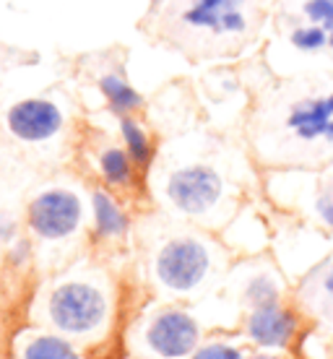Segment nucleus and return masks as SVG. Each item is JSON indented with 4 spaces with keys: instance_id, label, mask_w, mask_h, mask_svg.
Wrapping results in <instances>:
<instances>
[{
    "instance_id": "7",
    "label": "nucleus",
    "mask_w": 333,
    "mask_h": 359,
    "mask_svg": "<svg viewBox=\"0 0 333 359\" xmlns=\"http://www.w3.org/2000/svg\"><path fill=\"white\" fill-rule=\"evenodd\" d=\"M47 318L55 328L73 336L97 331L109 310V294L94 276H71L57 281L45 299Z\"/></svg>"
},
{
    "instance_id": "3",
    "label": "nucleus",
    "mask_w": 333,
    "mask_h": 359,
    "mask_svg": "<svg viewBox=\"0 0 333 359\" xmlns=\"http://www.w3.org/2000/svg\"><path fill=\"white\" fill-rule=\"evenodd\" d=\"M258 57L273 76L333 71V0H273Z\"/></svg>"
},
{
    "instance_id": "5",
    "label": "nucleus",
    "mask_w": 333,
    "mask_h": 359,
    "mask_svg": "<svg viewBox=\"0 0 333 359\" xmlns=\"http://www.w3.org/2000/svg\"><path fill=\"white\" fill-rule=\"evenodd\" d=\"M226 269L224 248L201 232L170 234L154 252L156 284L175 297H193L211 287Z\"/></svg>"
},
{
    "instance_id": "14",
    "label": "nucleus",
    "mask_w": 333,
    "mask_h": 359,
    "mask_svg": "<svg viewBox=\"0 0 333 359\" xmlns=\"http://www.w3.org/2000/svg\"><path fill=\"white\" fill-rule=\"evenodd\" d=\"M91 83H94L97 94L104 102L107 112H112L115 117L141 115L144 112V104H146L144 94L133 86L130 76L123 68V63H115V60L104 57L94 68V73H91Z\"/></svg>"
},
{
    "instance_id": "12",
    "label": "nucleus",
    "mask_w": 333,
    "mask_h": 359,
    "mask_svg": "<svg viewBox=\"0 0 333 359\" xmlns=\"http://www.w3.org/2000/svg\"><path fill=\"white\" fill-rule=\"evenodd\" d=\"M232 281L237 302L243 305V310L281 302V299L292 297V281H287V273L279 263L269 261V258L245 261L243 266H237Z\"/></svg>"
},
{
    "instance_id": "9",
    "label": "nucleus",
    "mask_w": 333,
    "mask_h": 359,
    "mask_svg": "<svg viewBox=\"0 0 333 359\" xmlns=\"http://www.w3.org/2000/svg\"><path fill=\"white\" fill-rule=\"evenodd\" d=\"M27 224L39 243H65L83 224V201L71 188H47L32 198Z\"/></svg>"
},
{
    "instance_id": "18",
    "label": "nucleus",
    "mask_w": 333,
    "mask_h": 359,
    "mask_svg": "<svg viewBox=\"0 0 333 359\" xmlns=\"http://www.w3.org/2000/svg\"><path fill=\"white\" fill-rule=\"evenodd\" d=\"M24 357L27 359H76V354H73V349L68 344L57 341V339H50V336H42V339L29 341Z\"/></svg>"
},
{
    "instance_id": "6",
    "label": "nucleus",
    "mask_w": 333,
    "mask_h": 359,
    "mask_svg": "<svg viewBox=\"0 0 333 359\" xmlns=\"http://www.w3.org/2000/svg\"><path fill=\"white\" fill-rule=\"evenodd\" d=\"M266 196L281 214L299 219L333 243V164L323 170L263 172Z\"/></svg>"
},
{
    "instance_id": "2",
    "label": "nucleus",
    "mask_w": 333,
    "mask_h": 359,
    "mask_svg": "<svg viewBox=\"0 0 333 359\" xmlns=\"http://www.w3.org/2000/svg\"><path fill=\"white\" fill-rule=\"evenodd\" d=\"M273 0H151L144 29L190 63H226L263 45Z\"/></svg>"
},
{
    "instance_id": "10",
    "label": "nucleus",
    "mask_w": 333,
    "mask_h": 359,
    "mask_svg": "<svg viewBox=\"0 0 333 359\" xmlns=\"http://www.w3.org/2000/svg\"><path fill=\"white\" fill-rule=\"evenodd\" d=\"M3 126L18 144L45 146L65 130V109L50 97H24L6 109Z\"/></svg>"
},
{
    "instance_id": "4",
    "label": "nucleus",
    "mask_w": 333,
    "mask_h": 359,
    "mask_svg": "<svg viewBox=\"0 0 333 359\" xmlns=\"http://www.w3.org/2000/svg\"><path fill=\"white\" fill-rule=\"evenodd\" d=\"M159 196L177 216L201 226L229 224L243 201V188L211 156H193L172 164L162 175Z\"/></svg>"
},
{
    "instance_id": "11",
    "label": "nucleus",
    "mask_w": 333,
    "mask_h": 359,
    "mask_svg": "<svg viewBox=\"0 0 333 359\" xmlns=\"http://www.w3.org/2000/svg\"><path fill=\"white\" fill-rule=\"evenodd\" d=\"M292 299L310 320L313 333L333 341V248L292 284Z\"/></svg>"
},
{
    "instance_id": "20",
    "label": "nucleus",
    "mask_w": 333,
    "mask_h": 359,
    "mask_svg": "<svg viewBox=\"0 0 333 359\" xmlns=\"http://www.w3.org/2000/svg\"><path fill=\"white\" fill-rule=\"evenodd\" d=\"M11 234H13V222L6 219V216H0V245L11 240Z\"/></svg>"
},
{
    "instance_id": "8",
    "label": "nucleus",
    "mask_w": 333,
    "mask_h": 359,
    "mask_svg": "<svg viewBox=\"0 0 333 359\" xmlns=\"http://www.w3.org/2000/svg\"><path fill=\"white\" fill-rule=\"evenodd\" d=\"M310 320L292 297L245 310L243 318L245 339L266 351H292L310 336Z\"/></svg>"
},
{
    "instance_id": "16",
    "label": "nucleus",
    "mask_w": 333,
    "mask_h": 359,
    "mask_svg": "<svg viewBox=\"0 0 333 359\" xmlns=\"http://www.w3.org/2000/svg\"><path fill=\"white\" fill-rule=\"evenodd\" d=\"M94 164L100 177L107 182L109 188L125 190L135 182V162L130 159V154L125 151V146L120 144H102L94 154Z\"/></svg>"
},
{
    "instance_id": "19",
    "label": "nucleus",
    "mask_w": 333,
    "mask_h": 359,
    "mask_svg": "<svg viewBox=\"0 0 333 359\" xmlns=\"http://www.w3.org/2000/svg\"><path fill=\"white\" fill-rule=\"evenodd\" d=\"M193 359H250V354L243 346H234L226 341H211L196 349Z\"/></svg>"
},
{
    "instance_id": "1",
    "label": "nucleus",
    "mask_w": 333,
    "mask_h": 359,
    "mask_svg": "<svg viewBox=\"0 0 333 359\" xmlns=\"http://www.w3.org/2000/svg\"><path fill=\"white\" fill-rule=\"evenodd\" d=\"M245 141L261 172L333 164V71L273 76L252 83Z\"/></svg>"
},
{
    "instance_id": "15",
    "label": "nucleus",
    "mask_w": 333,
    "mask_h": 359,
    "mask_svg": "<svg viewBox=\"0 0 333 359\" xmlns=\"http://www.w3.org/2000/svg\"><path fill=\"white\" fill-rule=\"evenodd\" d=\"M91 222H94V237L102 243H117L128 232L125 208L117 203L112 193L102 188L91 193Z\"/></svg>"
},
{
    "instance_id": "17",
    "label": "nucleus",
    "mask_w": 333,
    "mask_h": 359,
    "mask_svg": "<svg viewBox=\"0 0 333 359\" xmlns=\"http://www.w3.org/2000/svg\"><path fill=\"white\" fill-rule=\"evenodd\" d=\"M117 133H120V144L125 146L130 159L135 162L138 170L149 167L156 151V141H154L151 128L146 126L141 115H123L117 117Z\"/></svg>"
},
{
    "instance_id": "21",
    "label": "nucleus",
    "mask_w": 333,
    "mask_h": 359,
    "mask_svg": "<svg viewBox=\"0 0 333 359\" xmlns=\"http://www.w3.org/2000/svg\"><path fill=\"white\" fill-rule=\"evenodd\" d=\"M250 359H292V357H289V351H266V349H261L258 354H250Z\"/></svg>"
},
{
    "instance_id": "13",
    "label": "nucleus",
    "mask_w": 333,
    "mask_h": 359,
    "mask_svg": "<svg viewBox=\"0 0 333 359\" xmlns=\"http://www.w3.org/2000/svg\"><path fill=\"white\" fill-rule=\"evenodd\" d=\"M146 341L159 357H185L198 349L201 328L190 313L177 310V307H167L149 320Z\"/></svg>"
}]
</instances>
